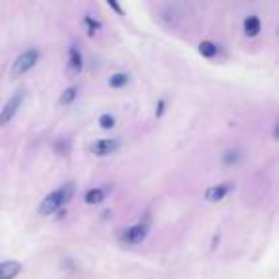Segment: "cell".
Instances as JSON below:
<instances>
[{"mask_svg":"<svg viewBox=\"0 0 279 279\" xmlns=\"http://www.w3.org/2000/svg\"><path fill=\"white\" fill-rule=\"evenodd\" d=\"M104 199H105L104 188H92V190H88V192L84 193L86 205H100V203H104Z\"/></svg>","mask_w":279,"mask_h":279,"instance_id":"9","label":"cell"},{"mask_svg":"<svg viewBox=\"0 0 279 279\" xmlns=\"http://www.w3.org/2000/svg\"><path fill=\"white\" fill-rule=\"evenodd\" d=\"M128 84V75L127 73H115L109 77V86L111 88H122Z\"/></svg>","mask_w":279,"mask_h":279,"instance_id":"13","label":"cell"},{"mask_svg":"<svg viewBox=\"0 0 279 279\" xmlns=\"http://www.w3.org/2000/svg\"><path fill=\"white\" fill-rule=\"evenodd\" d=\"M39 57H40V52L37 48L25 50L23 54H19V56L16 57V61L12 65V77H21V75H25L27 71H31L33 67L37 65V61H39Z\"/></svg>","mask_w":279,"mask_h":279,"instance_id":"3","label":"cell"},{"mask_svg":"<svg viewBox=\"0 0 279 279\" xmlns=\"http://www.w3.org/2000/svg\"><path fill=\"white\" fill-rule=\"evenodd\" d=\"M23 100H25V90H17L16 94L4 104L2 111H0V127L8 125L10 120L16 117L17 111H19V107L23 105Z\"/></svg>","mask_w":279,"mask_h":279,"instance_id":"4","label":"cell"},{"mask_svg":"<svg viewBox=\"0 0 279 279\" xmlns=\"http://www.w3.org/2000/svg\"><path fill=\"white\" fill-rule=\"evenodd\" d=\"M165 109H167V100H163V98H161L159 102H157V105H155V117L161 119V117L165 115Z\"/></svg>","mask_w":279,"mask_h":279,"instance_id":"17","label":"cell"},{"mask_svg":"<svg viewBox=\"0 0 279 279\" xmlns=\"http://www.w3.org/2000/svg\"><path fill=\"white\" fill-rule=\"evenodd\" d=\"M79 96V86H69L64 94L59 96V105H69L75 102V98Z\"/></svg>","mask_w":279,"mask_h":279,"instance_id":"12","label":"cell"},{"mask_svg":"<svg viewBox=\"0 0 279 279\" xmlns=\"http://www.w3.org/2000/svg\"><path fill=\"white\" fill-rule=\"evenodd\" d=\"M199 54L203 57H208V59H212V57L218 54V46H216L214 42H210V40H203L199 44Z\"/></svg>","mask_w":279,"mask_h":279,"instance_id":"11","label":"cell"},{"mask_svg":"<svg viewBox=\"0 0 279 279\" xmlns=\"http://www.w3.org/2000/svg\"><path fill=\"white\" fill-rule=\"evenodd\" d=\"M84 25H86L88 35H90V37H94V35H96V33L102 29V23H100V21H96V19H94L92 16L84 17Z\"/></svg>","mask_w":279,"mask_h":279,"instance_id":"14","label":"cell"},{"mask_svg":"<svg viewBox=\"0 0 279 279\" xmlns=\"http://www.w3.org/2000/svg\"><path fill=\"white\" fill-rule=\"evenodd\" d=\"M21 271V264L17 260H4L0 262V279H14L19 275Z\"/></svg>","mask_w":279,"mask_h":279,"instance_id":"8","label":"cell"},{"mask_svg":"<svg viewBox=\"0 0 279 279\" xmlns=\"http://www.w3.org/2000/svg\"><path fill=\"white\" fill-rule=\"evenodd\" d=\"M239 159H241V151H239V149H230V151L224 153V157H222V161L226 163V165H235V163H237Z\"/></svg>","mask_w":279,"mask_h":279,"instance_id":"16","label":"cell"},{"mask_svg":"<svg viewBox=\"0 0 279 279\" xmlns=\"http://www.w3.org/2000/svg\"><path fill=\"white\" fill-rule=\"evenodd\" d=\"M235 188V183L231 182H224V183H218V185H210L207 192H205V199L208 203H218V201H222L228 193L231 192Z\"/></svg>","mask_w":279,"mask_h":279,"instance_id":"6","label":"cell"},{"mask_svg":"<svg viewBox=\"0 0 279 279\" xmlns=\"http://www.w3.org/2000/svg\"><path fill=\"white\" fill-rule=\"evenodd\" d=\"M98 122H100V127L104 128V130H111V128H115V117H113V115H109V113L100 115Z\"/></svg>","mask_w":279,"mask_h":279,"instance_id":"15","label":"cell"},{"mask_svg":"<svg viewBox=\"0 0 279 279\" xmlns=\"http://www.w3.org/2000/svg\"><path fill=\"white\" fill-rule=\"evenodd\" d=\"M216 241H220V237H218V235H214V239H212V249H216Z\"/></svg>","mask_w":279,"mask_h":279,"instance_id":"19","label":"cell"},{"mask_svg":"<svg viewBox=\"0 0 279 279\" xmlns=\"http://www.w3.org/2000/svg\"><path fill=\"white\" fill-rule=\"evenodd\" d=\"M243 29H245L247 37H256L260 33V29H262V23H260V19L256 16H249L245 19V23H243Z\"/></svg>","mask_w":279,"mask_h":279,"instance_id":"10","label":"cell"},{"mask_svg":"<svg viewBox=\"0 0 279 279\" xmlns=\"http://www.w3.org/2000/svg\"><path fill=\"white\" fill-rule=\"evenodd\" d=\"M82 65H84V61H82L80 50L77 48V46H71L69 52H67V69H69V73L79 75V73L82 71Z\"/></svg>","mask_w":279,"mask_h":279,"instance_id":"7","label":"cell"},{"mask_svg":"<svg viewBox=\"0 0 279 279\" xmlns=\"http://www.w3.org/2000/svg\"><path fill=\"white\" fill-rule=\"evenodd\" d=\"M149 228H151V220H149V216H145L144 220H140V222L125 228L122 233H120V241H122L125 245H140V243L145 241V237H147Z\"/></svg>","mask_w":279,"mask_h":279,"instance_id":"2","label":"cell"},{"mask_svg":"<svg viewBox=\"0 0 279 279\" xmlns=\"http://www.w3.org/2000/svg\"><path fill=\"white\" fill-rule=\"evenodd\" d=\"M107 6H109L111 10H115V12L119 14V16H122V8H120V6L117 4V2H115V0H109V2H107Z\"/></svg>","mask_w":279,"mask_h":279,"instance_id":"18","label":"cell"},{"mask_svg":"<svg viewBox=\"0 0 279 279\" xmlns=\"http://www.w3.org/2000/svg\"><path fill=\"white\" fill-rule=\"evenodd\" d=\"M73 195H75V183L73 182L64 183L61 188L54 190V192L48 193V195L42 199V203H40L39 207V214L40 216L54 214V212H57L64 205H67V203L73 199Z\"/></svg>","mask_w":279,"mask_h":279,"instance_id":"1","label":"cell"},{"mask_svg":"<svg viewBox=\"0 0 279 279\" xmlns=\"http://www.w3.org/2000/svg\"><path fill=\"white\" fill-rule=\"evenodd\" d=\"M120 140L119 138H104V140H98L92 144V153L98 155V157H107V155H113L115 151L120 149Z\"/></svg>","mask_w":279,"mask_h":279,"instance_id":"5","label":"cell"}]
</instances>
